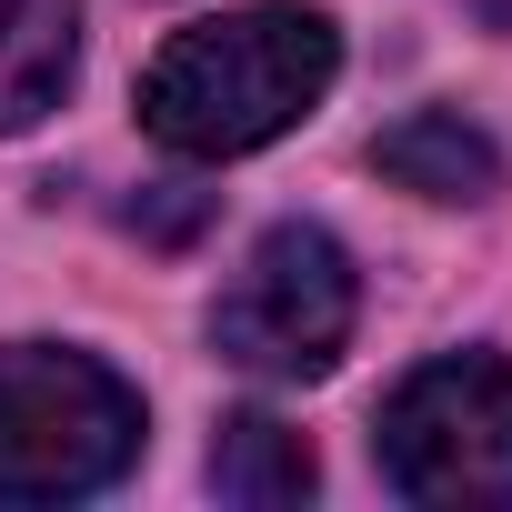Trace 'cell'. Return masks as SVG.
<instances>
[{"label": "cell", "mask_w": 512, "mask_h": 512, "mask_svg": "<svg viewBox=\"0 0 512 512\" xmlns=\"http://www.w3.org/2000/svg\"><path fill=\"white\" fill-rule=\"evenodd\" d=\"M342 71V31L302 0H251V11H221V21H191L151 51L141 71V121L161 151L181 161H241L282 141L292 121L322 111Z\"/></svg>", "instance_id": "obj_1"}, {"label": "cell", "mask_w": 512, "mask_h": 512, "mask_svg": "<svg viewBox=\"0 0 512 512\" xmlns=\"http://www.w3.org/2000/svg\"><path fill=\"white\" fill-rule=\"evenodd\" d=\"M141 392L61 342H0V502H81L141 462Z\"/></svg>", "instance_id": "obj_2"}, {"label": "cell", "mask_w": 512, "mask_h": 512, "mask_svg": "<svg viewBox=\"0 0 512 512\" xmlns=\"http://www.w3.org/2000/svg\"><path fill=\"white\" fill-rule=\"evenodd\" d=\"M382 482L422 512H512V362L452 352L382 402Z\"/></svg>", "instance_id": "obj_3"}, {"label": "cell", "mask_w": 512, "mask_h": 512, "mask_svg": "<svg viewBox=\"0 0 512 512\" xmlns=\"http://www.w3.org/2000/svg\"><path fill=\"white\" fill-rule=\"evenodd\" d=\"M352 312H362L352 251L322 221H272L231 272V292L211 302V342L251 382H322L352 342Z\"/></svg>", "instance_id": "obj_4"}, {"label": "cell", "mask_w": 512, "mask_h": 512, "mask_svg": "<svg viewBox=\"0 0 512 512\" xmlns=\"http://www.w3.org/2000/svg\"><path fill=\"white\" fill-rule=\"evenodd\" d=\"M372 161H382V181H402V191H422V201H492V191H502V151H492V131L462 121V111H412V121H392V131L372 141Z\"/></svg>", "instance_id": "obj_5"}, {"label": "cell", "mask_w": 512, "mask_h": 512, "mask_svg": "<svg viewBox=\"0 0 512 512\" xmlns=\"http://www.w3.org/2000/svg\"><path fill=\"white\" fill-rule=\"evenodd\" d=\"M81 61V0H0V131L61 111Z\"/></svg>", "instance_id": "obj_6"}, {"label": "cell", "mask_w": 512, "mask_h": 512, "mask_svg": "<svg viewBox=\"0 0 512 512\" xmlns=\"http://www.w3.org/2000/svg\"><path fill=\"white\" fill-rule=\"evenodd\" d=\"M312 482H322V462H312V442L292 422H272V412H231L221 422V442H211V492L221 502L292 512V502H312Z\"/></svg>", "instance_id": "obj_7"}]
</instances>
